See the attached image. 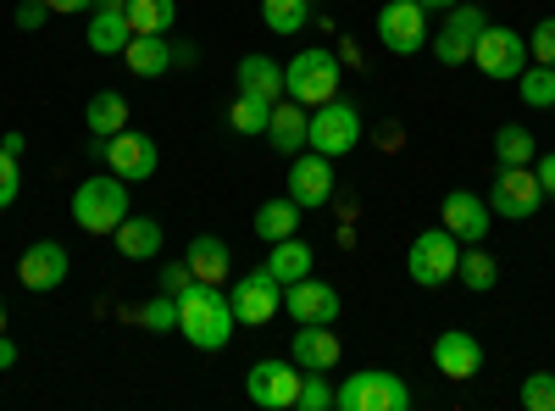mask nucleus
<instances>
[{"label": "nucleus", "instance_id": "7c9ffc66", "mask_svg": "<svg viewBox=\"0 0 555 411\" xmlns=\"http://www.w3.org/2000/svg\"><path fill=\"white\" fill-rule=\"evenodd\" d=\"M178 23V0H128V28L133 34H167Z\"/></svg>", "mask_w": 555, "mask_h": 411}, {"label": "nucleus", "instance_id": "f704fd0d", "mask_svg": "<svg viewBox=\"0 0 555 411\" xmlns=\"http://www.w3.org/2000/svg\"><path fill=\"white\" fill-rule=\"evenodd\" d=\"M295 411H339V389L328 384V373H300Z\"/></svg>", "mask_w": 555, "mask_h": 411}, {"label": "nucleus", "instance_id": "c9c22d12", "mask_svg": "<svg viewBox=\"0 0 555 411\" xmlns=\"http://www.w3.org/2000/svg\"><path fill=\"white\" fill-rule=\"evenodd\" d=\"M145 329L151 334H178V295H156V300H145Z\"/></svg>", "mask_w": 555, "mask_h": 411}, {"label": "nucleus", "instance_id": "39448f33", "mask_svg": "<svg viewBox=\"0 0 555 411\" xmlns=\"http://www.w3.org/2000/svg\"><path fill=\"white\" fill-rule=\"evenodd\" d=\"M284 95L300 106H322L339 95V56L334 51H300L295 62H284Z\"/></svg>", "mask_w": 555, "mask_h": 411}, {"label": "nucleus", "instance_id": "e433bc0d", "mask_svg": "<svg viewBox=\"0 0 555 411\" xmlns=\"http://www.w3.org/2000/svg\"><path fill=\"white\" fill-rule=\"evenodd\" d=\"M522 406L528 411H555V373H528L522 378Z\"/></svg>", "mask_w": 555, "mask_h": 411}, {"label": "nucleus", "instance_id": "a18cd8bd", "mask_svg": "<svg viewBox=\"0 0 555 411\" xmlns=\"http://www.w3.org/2000/svg\"><path fill=\"white\" fill-rule=\"evenodd\" d=\"M12 361H17V345H12V334H0V373H7Z\"/></svg>", "mask_w": 555, "mask_h": 411}, {"label": "nucleus", "instance_id": "c03bdc74", "mask_svg": "<svg viewBox=\"0 0 555 411\" xmlns=\"http://www.w3.org/2000/svg\"><path fill=\"white\" fill-rule=\"evenodd\" d=\"M172 62H178V67H195L201 51H195V44H172Z\"/></svg>", "mask_w": 555, "mask_h": 411}, {"label": "nucleus", "instance_id": "393cba45", "mask_svg": "<svg viewBox=\"0 0 555 411\" xmlns=\"http://www.w3.org/2000/svg\"><path fill=\"white\" fill-rule=\"evenodd\" d=\"M267 267H272V279H278V284H295V279H306V272L317 267V251H311L300 234H289V240L267 245Z\"/></svg>", "mask_w": 555, "mask_h": 411}, {"label": "nucleus", "instance_id": "a19ab883", "mask_svg": "<svg viewBox=\"0 0 555 411\" xmlns=\"http://www.w3.org/2000/svg\"><path fill=\"white\" fill-rule=\"evenodd\" d=\"M44 17H51V7H44V0H23V7H17V28H23V34H39Z\"/></svg>", "mask_w": 555, "mask_h": 411}, {"label": "nucleus", "instance_id": "6e6552de", "mask_svg": "<svg viewBox=\"0 0 555 411\" xmlns=\"http://www.w3.org/2000/svg\"><path fill=\"white\" fill-rule=\"evenodd\" d=\"M455 261H461V240L450 234L444 222H439V228H428V234H416V240H411V256H405L411 284H423V290L450 284V279H455Z\"/></svg>", "mask_w": 555, "mask_h": 411}, {"label": "nucleus", "instance_id": "f03ea898", "mask_svg": "<svg viewBox=\"0 0 555 411\" xmlns=\"http://www.w3.org/2000/svg\"><path fill=\"white\" fill-rule=\"evenodd\" d=\"M128 211H133V195H128V178H117V172H95L73 190V222L83 234H101V240L117 234Z\"/></svg>", "mask_w": 555, "mask_h": 411}, {"label": "nucleus", "instance_id": "bb28decb", "mask_svg": "<svg viewBox=\"0 0 555 411\" xmlns=\"http://www.w3.org/2000/svg\"><path fill=\"white\" fill-rule=\"evenodd\" d=\"M83 123H89V140H112V133L128 128V101L117 89H101V95L83 106Z\"/></svg>", "mask_w": 555, "mask_h": 411}, {"label": "nucleus", "instance_id": "09e8293b", "mask_svg": "<svg viewBox=\"0 0 555 411\" xmlns=\"http://www.w3.org/2000/svg\"><path fill=\"white\" fill-rule=\"evenodd\" d=\"M0 334H7V306H0Z\"/></svg>", "mask_w": 555, "mask_h": 411}, {"label": "nucleus", "instance_id": "a878e982", "mask_svg": "<svg viewBox=\"0 0 555 411\" xmlns=\"http://www.w3.org/2000/svg\"><path fill=\"white\" fill-rule=\"evenodd\" d=\"M190 272L195 279H206V284H222L228 272H234V256H228V245L217 240V234H201V240H190Z\"/></svg>", "mask_w": 555, "mask_h": 411}, {"label": "nucleus", "instance_id": "ddd939ff", "mask_svg": "<svg viewBox=\"0 0 555 411\" xmlns=\"http://www.w3.org/2000/svg\"><path fill=\"white\" fill-rule=\"evenodd\" d=\"M289 201L300 211H322L334 201V162L322 151H300L289 156Z\"/></svg>", "mask_w": 555, "mask_h": 411}, {"label": "nucleus", "instance_id": "4c0bfd02", "mask_svg": "<svg viewBox=\"0 0 555 411\" xmlns=\"http://www.w3.org/2000/svg\"><path fill=\"white\" fill-rule=\"evenodd\" d=\"M17 195H23V172H17V156L0 145V211H12L17 206Z\"/></svg>", "mask_w": 555, "mask_h": 411}, {"label": "nucleus", "instance_id": "473e14b6", "mask_svg": "<svg viewBox=\"0 0 555 411\" xmlns=\"http://www.w3.org/2000/svg\"><path fill=\"white\" fill-rule=\"evenodd\" d=\"M261 23L272 34H300L311 23V0H261Z\"/></svg>", "mask_w": 555, "mask_h": 411}, {"label": "nucleus", "instance_id": "a211bd4d", "mask_svg": "<svg viewBox=\"0 0 555 411\" xmlns=\"http://www.w3.org/2000/svg\"><path fill=\"white\" fill-rule=\"evenodd\" d=\"M434 368H439L444 378H455V384H467V378L483 373V345H478L467 329H444V334L434 339Z\"/></svg>", "mask_w": 555, "mask_h": 411}, {"label": "nucleus", "instance_id": "c756f323", "mask_svg": "<svg viewBox=\"0 0 555 411\" xmlns=\"http://www.w3.org/2000/svg\"><path fill=\"white\" fill-rule=\"evenodd\" d=\"M455 279L467 284L473 295H489V290L500 284V261H494L483 245H467V251H461V261H455Z\"/></svg>", "mask_w": 555, "mask_h": 411}, {"label": "nucleus", "instance_id": "f8f14e48", "mask_svg": "<svg viewBox=\"0 0 555 411\" xmlns=\"http://www.w3.org/2000/svg\"><path fill=\"white\" fill-rule=\"evenodd\" d=\"M245 395H250L261 411H289L295 395H300V368H295V361L267 356V361H256V368L245 373Z\"/></svg>", "mask_w": 555, "mask_h": 411}, {"label": "nucleus", "instance_id": "5701e85b", "mask_svg": "<svg viewBox=\"0 0 555 411\" xmlns=\"http://www.w3.org/2000/svg\"><path fill=\"white\" fill-rule=\"evenodd\" d=\"M117 251L128 256V261H151V256H162V245H167V234H162V222L156 217H122V228H117Z\"/></svg>", "mask_w": 555, "mask_h": 411}, {"label": "nucleus", "instance_id": "9d476101", "mask_svg": "<svg viewBox=\"0 0 555 411\" xmlns=\"http://www.w3.org/2000/svg\"><path fill=\"white\" fill-rule=\"evenodd\" d=\"M378 44L389 56H416L428 44V12L416 0H389L378 12Z\"/></svg>", "mask_w": 555, "mask_h": 411}, {"label": "nucleus", "instance_id": "b1692460", "mask_svg": "<svg viewBox=\"0 0 555 411\" xmlns=\"http://www.w3.org/2000/svg\"><path fill=\"white\" fill-rule=\"evenodd\" d=\"M234 84L245 89V95H261V101H284V67H278L272 56L250 51L240 67H234Z\"/></svg>", "mask_w": 555, "mask_h": 411}, {"label": "nucleus", "instance_id": "f257e3e1", "mask_svg": "<svg viewBox=\"0 0 555 411\" xmlns=\"http://www.w3.org/2000/svg\"><path fill=\"white\" fill-rule=\"evenodd\" d=\"M234 300L222 295V284H206L195 279L190 290L178 295V334L190 339L195 350H222L228 339H234Z\"/></svg>", "mask_w": 555, "mask_h": 411}, {"label": "nucleus", "instance_id": "2f4dec72", "mask_svg": "<svg viewBox=\"0 0 555 411\" xmlns=\"http://www.w3.org/2000/svg\"><path fill=\"white\" fill-rule=\"evenodd\" d=\"M517 95H522V106L550 112V106H555V67L528 62V67H522V78H517Z\"/></svg>", "mask_w": 555, "mask_h": 411}, {"label": "nucleus", "instance_id": "9b49d317", "mask_svg": "<svg viewBox=\"0 0 555 411\" xmlns=\"http://www.w3.org/2000/svg\"><path fill=\"white\" fill-rule=\"evenodd\" d=\"M544 206V190L533 167H500L494 172V190H489V211H500L505 222H528Z\"/></svg>", "mask_w": 555, "mask_h": 411}, {"label": "nucleus", "instance_id": "cd10ccee", "mask_svg": "<svg viewBox=\"0 0 555 411\" xmlns=\"http://www.w3.org/2000/svg\"><path fill=\"white\" fill-rule=\"evenodd\" d=\"M533 156H539V140L522 123H500L494 128V162L500 167H533Z\"/></svg>", "mask_w": 555, "mask_h": 411}, {"label": "nucleus", "instance_id": "f3484780", "mask_svg": "<svg viewBox=\"0 0 555 411\" xmlns=\"http://www.w3.org/2000/svg\"><path fill=\"white\" fill-rule=\"evenodd\" d=\"M339 356H345V345H339L334 323H300V329H295L289 361H295L300 373H334Z\"/></svg>", "mask_w": 555, "mask_h": 411}, {"label": "nucleus", "instance_id": "aec40b11", "mask_svg": "<svg viewBox=\"0 0 555 411\" xmlns=\"http://www.w3.org/2000/svg\"><path fill=\"white\" fill-rule=\"evenodd\" d=\"M122 67H128L133 78H167V73L178 67L167 34H133V39H128V51H122Z\"/></svg>", "mask_w": 555, "mask_h": 411}, {"label": "nucleus", "instance_id": "49530a36", "mask_svg": "<svg viewBox=\"0 0 555 411\" xmlns=\"http://www.w3.org/2000/svg\"><path fill=\"white\" fill-rule=\"evenodd\" d=\"M416 7H423V12H439V17H444L450 7H461V0H416Z\"/></svg>", "mask_w": 555, "mask_h": 411}, {"label": "nucleus", "instance_id": "412c9836", "mask_svg": "<svg viewBox=\"0 0 555 411\" xmlns=\"http://www.w3.org/2000/svg\"><path fill=\"white\" fill-rule=\"evenodd\" d=\"M83 39H89V51H95V56H122V51H128V39H133L128 12H117V7H95V17H89V28H83Z\"/></svg>", "mask_w": 555, "mask_h": 411}, {"label": "nucleus", "instance_id": "de8ad7c7", "mask_svg": "<svg viewBox=\"0 0 555 411\" xmlns=\"http://www.w3.org/2000/svg\"><path fill=\"white\" fill-rule=\"evenodd\" d=\"M95 7H117V12H128V0H95Z\"/></svg>", "mask_w": 555, "mask_h": 411}, {"label": "nucleus", "instance_id": "7ed1b4c3", "mask_svg": "<svg viewBox=\"0 0 555 411\" xmlns=\"http://www.w3.org/2000/svg\"><path fill=\"white\" fill-rule=\"evenodd\" d=\"M361 145V112H356V101H322V106H311V123H306V151H322L328 162H339V156H350Z\"/></svg>", "mask_w": 555, "mask_h": 411}, {"label": "nucleus", "instance_id": "37998d69", "mask_svg": "<svg viewBox=\"0 0 555 411\" xmlns=\"http://www.w3.org/2000/svg\"><path fill=\"white\" fill-rule=\"evenodd\" d=\"M51 12H95V0H44Z\"/></svg>", "mask_w": 555, "mask_h": 411}, {"label": "nucleus", "instance_id": "dca6fc26", "mask_svg": "<svg viewBox=\"0 0 555 411\" xmlns=\"http://www.w3.org/2000/svg\"><path fill=\"white\" fill-rule=\"evenodd\" d=\"M67 251L56 245V240H34L28 251H23V261H17V284L28 290V295H51L56 284H67Z\"/></svg>", "mask_w": 555, "mask_h": 411}, {"label": "nucleus", "instance_id": "79ce46f5", "mask_svg": "<svg viewBox=\"0 0 555 411\" xmlns=\"http://www.w3.org/2000/svg\"><path fill=\"white\" fill-rule=\"evenodd\" d=\"M533 178H539L544 201H555V151H550V156H533Z\"/></svg>", "mask_w": 555, "mask_h": 411}, {"label": "nucleus", "instance_id": "0eeeda50", "mask_svg": "<svg viewBox=\"0 0 555 411\" xmlns=\"http://www.w3.org/2000/svg\"><path fill=\"white\" fill-rule=\"evenodd\" d=\"M89 151H95V156L106 162V172L128 178V184H145V178L162 167V151H156V140H151V133H133V128L112 133V140H89Z\"/></svg>", "mask_w": 555, "mask_h": 411}, {"label": "nucleus", "instance_id": "4468645a", "mask_svg": "<svg viewBox=\"0 0 555 411\" xmlns=\"http://www.w3.org/2000/svg\"><path fill=\"white\" fill-rule=\"evenodd\" d=\"M278 306H284V284L272 279V267H256V272H245V279L234 284V317L240 323L261 329V323L278 317Z\"/></svg>", "mask_w": 555, "mask_h": 411}, {"label": "nucleus", "instance_id": "4be33fe9", "mask_svg": "<svg viewBox=\"0 0 555 411\" xmlns=\"http://www.w3.org/2000/svg\"><path fill=\"white\" fill-rule=\"evenodd\" d=\"M306 123H311V112L295 101H272V123H267V140H272V151H284V156H300L306 151Z\"/></svg>", "mask_w": 555, "mask_h": 411}, {"label": "nucleus", "instance_id": "c85d7f7f", "mask_svg": "<svg viewBox=\"0 0 555 411\" xmlns=\"http://www.w3.org/2000/svg\"><path fill=\"white\" fill-rule=\"evenodd\" d=\"M289 234H300V206H295L289 195H284V201L256 206V240L278 245V240H289Z\"/></svg>", "mask_w": 555, "mask_h": 411}, {"label": "nucleus", "instance_id": "58836bf2", "mask_svg": "<svg viewBox=\"0 0 555 411\" xmlns=\"http://www.w3.org/2000/svg\"><path fill=\"white\" fill-rule=\"evenodd\" d=\"M528 56L544 62V67H555V17H539V23H533V34H528Z\"/></svg>", "mask_w": 555, "mask_h": 411}, {"label": "nucleus", "instance_id": "2eb2a0df", "mask_svg": "<svg viewBox=\"0 0 555 411\" xmlns=\"http://www.w3.org/2000/svg\"><path fill=\"white\" fill-rule=\"evenodd\" d=\"M284 311L295 317V323H339V311H345V300H339V290L334 284H322V279H295V284H284Z\"/></svg>", "mask_w": 555, "mask_h": 411}, {"label": "nucleus", "instance_id": "1a4fd4ad", "mask_svg": "<svg viewBox=\"0 0 555 411\" xmlns=\"http://www.w3.org/2000/svg\"><path fill=\"white\" fill-rule=\"evenodd\" d=\"M483 28H489V12L473 7V0H461V7L444 12V23H439V34H434L428 44H434V56H439L444 67H461V62H473Z\"/></svg>", "mask_w": 555, "mask_h": 411}, {"label": "nucleus", "instance_id": "20e7f679", "mask_svg": "<svg viewBox=\"0 0 555 411\" xmlns=\"http://www.w3.org/2000/svg\"><path fill=\"white\" fill-rule=\"evenodd\" d=\"M339 411H411V384L389 368H366L339 384Z\"/></svg>", "mask_w": 555, "mask_h": 411}, {"label": "nucleus", "instance_id": "6ab92c4d", "mask_svg": "<svg viewBox=\"0 0 555 411\" xmlns=\"http://www.w3.org/2000/svg\"><path fill=\"white\" fill-rule=\"evenodd\" d=\"M489 222H494V211H489L483 195H473V190H450L444 195V228H450L461 245L489 240Z\"/></svg>", "mask_w": 555, "mask_h": 411}, {"label": "nucleus", "instance_id": "423d86ee", "mask_svg": "<svg viewBox=\"0 0 555 411\" xmlns=\"http://www.w3.org/2000/svg\"><path fill=\"white\" fill-rule=\"evenodd\" d=\"M528 62H533V56H528V34L505 28V23H489L483 39H478V51H473V67H478L483 78H494V84H517Z\"/></svg>", "mask_w": 555, "mask_h": 411}, {"label": "nucleus", "instance_id": "72a5a7b5", "mask_svg": "<svg viewBox=\"0 0 555 411\" xmlns=\"http://www.w3.org/2000/svg\"><path fill=\"white\" fill-rule=\"evenodd\" d=\"M267 123H272V101H261V95H234V106H228V128L234 133H267Z\"/></svg>", "mask_w": 555, "mask_h": 411}, {"label": "nucleus", "instance_id": "ea45409f", "mask_svg": "<svg viewBox=\"0 0 555 411\" xmlns=\"http://www.w3.org/2000/svg\"><path fill=\"white\" fill-rule=\"evenodd\" d=\"M195 284V272H190V261H167L162 267V290L167 295H183V290H190Z\"/></svg>", "mask_w": 555, "mask_h": 411}]
</instances>
